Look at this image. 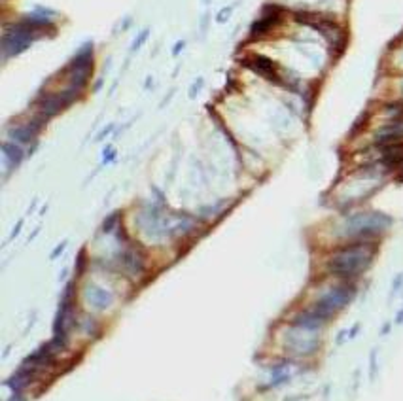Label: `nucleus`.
Listing matches in <instances>:
<instances>
[{
	"instance_id": "obj_1",
	"label": "nucleus",
	"mask_w": 403,
	"mask_h": 401,
	"mask_svg": "<svg viewBox=\"0 0 403 401\" xmlns=\"http://www.w3.org/2000/svg\"><path fill=\"white\" fill-rule=\"evenodd\" d=\"M373 257H375V246L369 244L367 240H356L329 257L328 269L341 278H352L362 275L371 265Z\"/></svg>"
},
{
	"instance_id": "obj_3",
	"label": "nucleus",
	"mask_w": 403,
	"mask_h": 401,
	"mask_svg": "<svg viewBox=\"0 0 403 401\" xmlns=\"http://www.w3.org/2000/svg\"><path fill=\"white\" fill-rule=\"evenodd\" d=\"M244 64L248 66V69H252L254 72H258L260 76H263V78H267L269 82L273 83H279V85H282L284 83V80H282V74L279 72V66H277V63H273L271 59H267V57L263 55H250L244 59Z\"/></svg>"
},
{
	"instance_id": "obj_2",
	"label": "nucleus",
	"mask_w": 403,
	"mask_h": 401,
	"mask_svg": "<svg viewBox=\"0 0 403 401\" xmlns=\"http://www.w3.org/2000/svg\"><path fill=\"white\" fill-rule=\"evenodd\" d=\"M390 226V218H386L385 214L378 212H367L358 214L348 221V237L358 238V240H367L380 235L386 227Z\"/></svg>"
},
{
	"instance_id": "obj_4",
	"label": "nucleus",
	"mask_w": 403,
	"mask_h": 401,
	"mask_svg": "<svg viewBox=\"0 0 403 401\" xmlns=\"http://www.w3.org/2000/svg\"><path fill=\"white\" fill-rule=\"evenodd\" d=\"M280 15H282V8L280 6H277V4H269V6H265L263 8L261 17L256 21L254 25H252L250 34H252V36H263V34H267V32L271 31L273 27L279 25Z\"/></svg>"
}]
</instances>
